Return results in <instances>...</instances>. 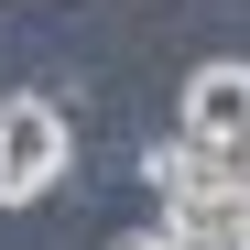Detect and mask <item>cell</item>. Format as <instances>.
<instances>
[{
  "label": "cell",
  "instance_id": "cell-2",
  "mask_svg": "<svg viewBox=\"0 0 250 250\" xmlns=\"http://www.w3.org/2000/svg\"><path fill=\"white\" fill-rule=\"evenodd\" d=\"M174 131L185 142H239L250 131V55H207L174 98Z\"/></svg>",
  "mask_w": 250,
  "mask_h": 250
},
{
  "label": "cell",
  "instance_id": "cell-1",
  "mask_svg": "<svg viewBox=\"0 0 250 250\" xmlns=\"http://www.w3.org/2000/svg\"><path fill=\"white\" fill-rule=\"evenodd\" d=\"M65 185V98H0V207H33Z\"/></svg>",
  "mask_w": 250,
  "mask_h": 250
},
{
  "label": "cell",
  "instance_id": "cell-3",
  "mask_svg": "<svg viewBox=\"0 0 250 250\" xmlns=\"http://www.w3.org/2000/svg\"><path fill=\"white\" fill-rule=\"evenodd\" d=\"M218 174H229V196H250V131H239V142H218Z\"/></svg>",
  "mask_w": 250,
  "mask_h": 250
},
{
  "label": "cell",
  "instance_id": "cell-5",
  "mask_svg": "<svg viewBox=\"0 0 250 250\" xmlns=\"http://www.w3.org/2000/svg\"><path fill=\"white\" fill-rule=\"evenodd\" d=\"M239 250H250V196H239Z\"/></svg>",
  "mask_w": 250,
  "mask_h": 250
},
{
  "label": "cell",
  "instance_id": "cell-4",
  "mask_svg": "<svg viewBox=\"0 0 250 250\" xmlns=\"http://www.w3.org/2000/svg\"><path fill=\"white\" fill-rule=\"evenodd\" d=\"M109 250H174V239H163V229H131V239H109Z\"/></svg>",
  "mask_w": 250,
  "mask_h": 250
}]
</instances>
